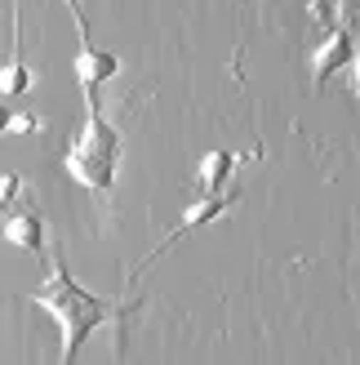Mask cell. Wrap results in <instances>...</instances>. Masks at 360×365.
Returning <instances> with one entry per match:
<instances>
[{
  "mask_svg": "<svg viewBox=\"0 0 360 365\" xmlns=\"http://www.w3.org/2000/svg\"><path fill=\"white\" fill-rule=\"evenodd\" d=\"M31 303L36 307H45V312L53 317V325H58V334H63V365H76L80 348L89 339H94L107 321H125L134 312L129 303L116 307L112 299H98V294H89V289L71 277V272L53 259L49 272H45V281L31 289Z\"/></svg>",
  "mask_w": 360,
  "mask_h": 365,
  "instance_id": "cell-1",
  "label": "cell"
},
{
  "mask_svg": "<svg viewBox=\"0 0 360 365\" xmlns=\"http://www.w3.org/2000/svg\"><path fill=\"white\" fill-rule=\"evenodd\" d=\"M116 165H120V134L94 98V103H85V120L63 152V170L71 174V182H80L89 192H112Z\"/></svg>",
  "mask_w": 360,
  "mask_h": 365,
  "instance_id": "cell-2",
  "label": "cell"
},
{
  "mask_svg": "<svg viewBox=\"0 0 360 365\" xmlns=\"http://www.w3.org/2000/svg\"><path fill=\"white\" fill-rule=\"evenodd\" d=\"M71 71H76V81H80V89H85V103H94V98H98V89L112 81V76H120V58H116L112 49L80 45V49H76V58H71Z\"/></svg>",
  "mask_w": 360,
  "mask_h": 365,
  "instance_id": "cell-3",
  "label": "cell"
},
{
  "mask_svg": "<svg viewBox=\"0 0 360 365\" xmlns=\"http://www.w3.org/2000/svg\"><path fill=\"white\" fill-rule=\"evenodd\" d=\"M356 63V41L347 27H325V41H316V53H312V81H329L338 76L343 67Z\"/></svg>",
  "mask_w": 360,
  "mask_h": 365,
  "instance_id": "cell-4",
  "label": "cell"
},
{
  "mask_svg": "<svg viewBox=\"0 0 360 365\" xmlns=\"http://www.w3.org/2000/svg\"><path fill=\"white\" fill-rule=\"evenodd\" d=\"M231 205H236V187H227V192H209V196H201V200H196V205H191V210L183 214V223H178V227H174V232L165 236V241H160V245L152 250V259H156V254L165 250L169 241H183V236H191L196 227H205V223H213V218H223V214H227ZM152 259H147V263H152Z\"/></svg>",
  "mask_w": 360,
  "mask_h": 365,
  "instance_id": "cell-5",
  "label": "cell"
},
{
  "mask_svg": "<svg viewBox=\"0 0 360 365\" xmlns=\"http://www.w3.org/2000/svg\"><path fill=\"white\" fill-rule=\"evenodd\" d=\"M0 236H5V245L23 250V254H41L45 250V218L36 214L31 205H18L5 214V227H0Z\"/></svg>",
  "mask_w": 360,
  "mask_h": 365,
  "instance_id": "cell-6",
  "label": "cell"
},
{
  "mask_svg": "<svg viewBox=\"0 0 360 365\" xmlns=\"http://www.w3.org/2000/svg\"><path fill=\"white\" fill-rule=\"evenodd\" d=\"M240 152H231V148H209L201 156V165H196V187H201V196L209 192H227L231 187V178H236L240 170Z\"/></svg>",
  "mask_w": 360,
  "mask_h": 365,
  "instance_id": "cell-7",
  "label": "cell"
},
{
  "mask_svg": "<svg viewBox=\"0 0 360 365\" xmlns=\"http://www.w3.org/2000/svg\"><path fill=\"white\" fill-rule=\"evenodd\" d=\"M31 67L27 63H5L0 67V98H23L27 89H31Z\"/></svg>",
  "mask_w": 360,
  "mask_h": 365,
  "instance_id": "cell-8",
  "label": "cell"
},
{
  "mask_svg": "<svg viewBox=\"0 0 360 365\" xmlns=\"http://www.w3.org/2000/svg\"><path fill=\"white\" fill-rule=\"evenodd\" d=\"M23 196H27L23 174H14V170H9V174H0V210H5V214L18 210V200H23Z\"/></svg>",
  "mask_w": 360,
  "mask_h": 365,
  "instance_id": "cell-9",
  "label": "cell"
},
{
  "mask_svg": "<svg viewBox=\"0 0 360 365\" xmlns=\"http://www.w3.org/2000/svg\"><path fill=\"white\" fill-rule=\"evenodd\" d=\"M307 14H312V23H316V27H334V18H338V0H312Z\"/></svg>",
  "mask_w": 360,
  "mask_h": 365,
  "instance_id": "cell-10",
  "label": "cell"
},
{
  "mask_svg": "<svg viewBox=\"0 0 360 365\" xmlns=\"http://www.w3.org/2000/svg\"><path fill=\"white\" fill-rule=\"evenodd\" d=\"M36 130H41V116H31V112H14L9 134H36Z\"/></svg>",
  "mask_w": 360,
  "mask_h": 365,
  "instance_id": "cell-11",
  "label": "cell"
},
{
  "mask_svg": "<svg viewBox=\"0 0 360 365\" xmlns=\"http://www.w3.org/2000/svg\"><path fill=\"white\" fill-rule=\"evenodd\" d=\"M9 120H14V107L0 103V134H9Z\"/></svg>",
  "mask_w": 360,
  "mask_h": 365,
  "instance_id": "cell-12",
  "label": "cell"
}]
</instances>
